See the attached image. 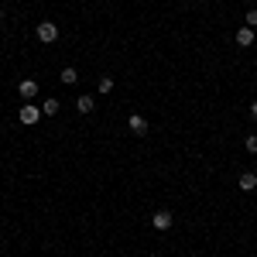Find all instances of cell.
Here are the masks:
<instances>
[{"instance_id":"1","label":"cell","mask_w":257,"mask_h":257,"mask_svg":"<svg viewBox=\"0 0 257 257\" xmlns=\"http://www.w3.org/2000/svg\"><path fill=\"white\" fill-rule=\"evenodd\" d=\"M17 120H21L24 127H35V124L41 120V110H38L35 103H24V107H21V113H17Z\"/></svg>"},{"instance_id":"2","label":"cell","mask_w":257,"mask_h":257,"mask_svg":"<svg viewBox=\"0 0 257 257\" xmlns=\"http://www.w3.org/2000/svg\"><path fill=\"white\" fill-rule=\"evenodd\" d=\"M55 38H59V28H55V21H41V24H38V41L52 45Z\"/></svg>"},{"instance_id":"3","label":"cell","mask_w":257,"mask_h":257,"mask_svg":"<svg viewBox=\"0 0 257 257\" xmlns=\"http://www.w3.org/2000/svg\"><path fill=\"white\" fill-rule=\"evenodd\" d=\"M151 223H154L158 230H172V213H168V209H158V213L151 216Z\"/></svg>"},{"instance_id":"4","label":"cell","mask_w":257,"mask_h":257,"mask_svg":"<svg viewBox=\"0 0 257 257\" xmlns=\"http://www.w3.org/2000/svg\"><path fill=\"white\" fill-rule=\"evenodd\" d=\"M17 93H21L24 100H35V96H38V82H35V79H24V82L17 86Z\"/></svg>"},{"instance_id":"5","label":"cell","mask_w":257,"mask_h":257,"mask_svg":"<svg viewBox=\"0 0 257 257\" xmlns=\"http://www.w3.org/2000/svg\"><path fill=\"white\" fill-rule=\"evenodd\" d=\"M127 127L134 130L137 137H144V134H147V120H144L141 113H134V117H130V120H127Z\"/></svg>"},{"instance_id":"6","label":"cell","mask_w":257,"mask_h":257,"mask_svg":"<svg viewBox=\"0 0 257 257\" xmlns=\"http://www.w3.org/2000/svg\"><path fill=\"white\" fill-rule=\"evenodd\" d=\"M237 45H240V48H251V45H254V28H240V31H237Z\"/></svg>"},{"instance_id":"7","label":"cell","mask_w":257,"mask_h":257,"mask_svg":"<svg viewBox=\"0 0 257 257\" xmlns=\"http://www.w3.org/2000/svg\"><path fill=\"white\" fill-rule=\"evenodd\" d=\"M237 185H240V189H244V192H254V189H257V175H254V172H244V175H240V182H237Z\"/></svg>"},{"instance_id":"8","label":"cell","mask_w":257,"mask_h":257,"mask_svg":"<svg viewBox=\"0 0 257 257\" xmlns=\"http://www.w3.org/2000/svg\"><path fill=\"white\" fill-rule=\"evenodd\" d=\"M75 110H79V113H89V110H93V96H79V100H75Z\"/></svg>"},{"instance_id":"9","label":"cell","mask_w":257,"mask_h":257,"mask_svg":"<svg viewBox=\"0 0 257 257\" xmlns=\"http://www.w3.org/2000/svg\"><path fill=\"white\" fill-rule=\"evenodd\" d=\"M41 113H45V117H55V113H59V100H45V103H41Z\"/></svg>"},{"instance_id":"10","label":"cell","mask_w":257,"mask_h":257,"mask_svg":"<svg viewBox=\"0 0 257 257\" xmlns=\"http://www.w3.org/2000/svg\"><path fill=\"white\" fill-rule=\"evenodd\" d=\"M75 79H79V72H75L72 65H65V69H62V82H65V86H72Z\"/></svg>"},{"instance_id":"11","label":"cell","mask_w":257,"mask_h":257,"mask_svg":"<svg viewBox=\"0 0 257 257\" xmlns=\"http://www.w3.org/2000/svg\"><path fill=\"white\" fill-rule=\"evenodd\" d=\"M113 89V79L110 75H100V93H110Z\"/></svg>"},{"instance_id":"12","label":"cell","mask_w":257,"mask_h":257,"mask_svg":"<svg viewBox=\"0 0 257 257\" xmlns=\"http://www.w3.org/2000/svg\"><path fill=\"white\" fill-rule=\"evenodd\" d=\"M244 24H247V28H257V7H254V10H247V17H244Z\"/></svg>"},{"instance_id":"13","label":"cell","mask_w":257,"mask_h":257,"mask_svg":"<svg viewBox=\"0 0 257 257\" xmlns=\"http://www.w3.org/2000/svg\"><path fill=\"white\" fill-rule=\"evenodd\" d=\"M247 151H251V154H257V134H251V137H247Z\"/></svg>"},{"instance_id":"14","label":"cell","mask_w":257,"mask_h":257,"mask_svg":"<svg viewBox=\"0 0 257 257\" xmlns=\"http://www.w3.org/2000/svg\"><path fill=\"white\" fill-rule=\"evenodd\" d=\"M251 117H254V120H257V103H251Z\"/></svg>"},{"instance_id":"15","label":"cell","mask_w":257,"mask_h":257,"mask_svg":"<svg viewBox=\"0 0 257 257\" xmlns=\"http://www.w3.org/2000/svg\"><path fill=\"white\" fill-rule=\"evenodd\" d=\"M0 21H3V14H0Z\"/></svg>"}]
</instances>
